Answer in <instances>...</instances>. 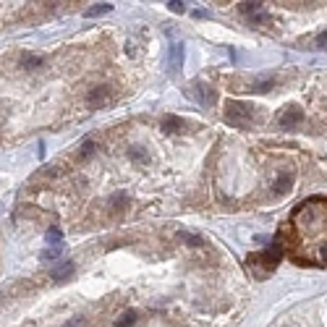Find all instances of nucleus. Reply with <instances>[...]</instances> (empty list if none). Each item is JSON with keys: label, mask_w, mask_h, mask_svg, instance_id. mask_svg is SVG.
I'll use <instances>...</instances> for the list:
<instances>
[{"label": "nucleus", "mask_w": 327, "mask_h": 327, "mask_svg": "<svg viewBox=\"0 0 327 327\" xmlns=\"http://www.w3.org/2000/svg\"><path fill=\"white\" fill-rule=\"evenodd\" d=\"M196 100H199L204 108H210V105H215V92H212L207 84H196Z\"/></svg>", "instance_id": "39448f33"}, {"label": "nucleus", "mask_w": 327, "mask_h": 327, "mask_svg": "<svg viewBox=\"0 0 327 327\" xmlns=\"http://www.w3.org/2000/svg\"><path fill=\"white\" fill-rule=\"evenodd\" d=\"M110 11H113V5H110V3H97V5H92V8L87 11V19L102 16V13H110Z\"/></svg>", "instance_id": "9b49d317"}, {"label": "nucleus", "mask_w": 327, "mask_h": 327, "mask_svg": "<svg viewBox=\"0 0 327 327\" xmlns=\"http://www.w3.org/2000/svg\"><path fill=\"white\" fill-rule=\"evenodd\" d=\"M291 186H293V173H280L278 176V181L272 184V191L275 194H285V191H291Z\"/></svg>", "instance_id": "20e7f679"}, {"label": "nucleus", "mask_w": 327, "mask_h": 327, "mask_svg": "<svg viewBox=\"0 0 327 327\" xmlns=\"http://www.w3.org/2000/svg\"><path fill=\"white\" fill-rule=\"evenodd\" d=\"M134 322H136V311H134V309H128V311H123V317H120L118 322H116V327H131Z\"/></svg>", "instance_id": "f8f14e48"}, {"label": "nucleus", "mask_w": 327, "mask_h": 327, "mask_svg": "<svg viewBox=\"0 0 327 327\" xmlns=\"http://www.w3.org/2000/svg\"><path fill=\"white\" fill-rule=\"evenodd\" d=\"M301 123H304V113L296 110V108H288L283 116H280V126H283L285 131H291V128L301 126Z\"/></svg>", "instance_id": "f03ea898"}, {"label": "nucleus", "mask_w": 327, "mask_h": 327, "mask_svg": "<svg viewBox=\"0 0 327 327\" xmlns=\"http://www.w3.org/2000/svg\"><path fill=\"white\" fill-rule=\"evenodd\" d=\"M73 262L71 259H66V262H60L58 264V267L55 270H52V278H55V280H68V278H71L73 275Z\"/></svg>", "instance_id": "423d86ee"}, {"label": "nucleus", "mask_w": 327, "mask_h": 327, "mask_svg": "<svg viewBox=\"0 0 327 327\" xmlns=\"http://www.w3.org/2000/svg\"><path fill=\"white\" fill-rule=\"evenodd\" d=\"M47 241L50 243H60V241H63V233H60L58 228H50V231H47Z\"/></svg>", "instance_id": "2eb2a0df"}, {"label": "nucleus", "mask_w": 327, "mask_h": 327, "mask_svg": "<svg viewBox=\"0 0 327 327\" xmlns=\"http://www.w3.org/2000/svg\"><path fill=\"white\" fill-rule=\"evenodd\" d=\"M110 207H113V210H126V207H128V199H126L123 194H120V196H113V199H110Z\"/></svg>", "instance_id": "4468645a"}, {"label": "nucleus", "mask_w": 327, "mask_h": 327, "mask_svg": "<svg viewBox=\"0 0 327 327\" xmlns=\"http://www.w3.org/2000/svg\"><path fill=\"white\" fill-rule=\"evenodd\" d=\"M322 257H325V262H327V249H325V252H322Z\"/></svg>", "instance_id": "aec40b11"}, {"label": "nucleus", "mask_w": 327, "mask_h": 327, "mask_svg": "<svg viewBox=\"0 0 327 327\" xmlns=\"http://www.w3.org/2000/svg\"><path fill=\"white\" fill-rule=\"evenodd\" d=\"M81 325H84V319H81V317H76V319H71V322H66V327H81Z\"/></svg>", "instance_id": "6ab92c4d"}, {"label": "nucleus", "mask_w": 327, "mask_h": 327, "mask_svg": "<svg viewBox=\"0 0 327 327\" xmlns=\"http://www.w3.org/2000/svg\"><path fill=\"white\" fill-rule=\"evenodd\" d=\"M181 63H184V45L173 42L170 45V68L176 71V68H181Z\"/></svg>", "instance_id": "0eeeda50"}, {"label": "nucleus", "mask_w": 327, "mask_h": 327, "mask_svg": "<svg viewBox=\"0 0 327 327\" xmlns=\"http://www.w3.org/2000/svg\"><path fill=\"white\" fill-rule=\"evenodd\" d=\"M249 116H252V108L241 102H228L225 105V120L233 126H249Z\"/></svg>", "instance_id": "f257e3e1"}, {"label": "nucleus", "mask_w": 327, "mask_h": 327, "mask_svg": "<svg viewBox=\"0 0 327 327\" xmlns=\"http://www.w3.org/2000/svg\"><path fill=\"white\" fill-rule=\"evenodd\" d=\"M163 131H168V134L181 131V118H176V116H165V118H163Z\"/></svg>", "instance_id": "9d476101"}, {"label": "nucleus", "mask_w": 327, "mask_h": 327, "mask_svg": "<svg viewBox=\"0 0 327 327\" xmlns=\"http://www.w3.org/2000/svg\"><path fill=\"white\" fill-rule=\"evenodd\" d=\"M168 8H170L173 13H184V11H186V5H184V3H178V0H170Z\"/></svg>", "instance_id": "dca6fc26"}, {"label": "nucleus", "mask_w": 327, "mask_h": 327, "mask_svg": "<svg viewBox=\"0 0 327 327\" xmlns=\"http://www.w3.org/2000/svg\"><path fill=\"white\" fill-rule=\"evenodd\" d=\"M241 13L252 16V21H262V19H264V13H262V5H259V3H243V5H241Z\"/></svg>", "instance_id": "6e6552de"}, {"label": "nucleus", "mask_w": 327, "mask_h": 327, "mask_svg": "<svg viewBox=\"0 0 327 327\" xmlns=\"http://www.w3.org/2000/svg\"><path fill=\"white\" fill-rule=\"evenodd\" d=\"M37 66H42V58H40V55L24 52V55L19 58V68H37Z\"/></svg>", "instance_id": "1a4fd4ad"}, {"label": "nucleus", "mask_w": 327, "mask_h": 327, "mask_svg": "<svg viewBox=\"0 0 327 327\" xmlns=\"http://www.w3.org/2000/svg\"><path fill=\"white\" fill-rule=\"evenodd\" d=\"M108 100H110V87H94L92 92H89V97H87V102L92 105V108L94 105L100 108V105H105Z\"/></svg>", "instance_id": "7ed1b4c3"}, {"label": "nucleus", "mask_w": 327, "mask_h": 327, "mask_svg": "<svg viewBox=\"0 0 327 327\" xmlns=\"http://www.w3.org/2000/svg\"><path fill=\"white\" fill-rule=\"evenodd\" d=\"M317 47H327V32H322L317 37Z\"/></svg>", "instance_id": "a211bd4d"}, {"label": "nucleus", "mask_w": 327, "mask_h": 327, "mask_svg": "<svg viewBox=\"0 0 327 327\" xmlns=\"http://www.w3.org/2000/svg\"><path fill=\"white\" fill-rule=\"evenodd\" d=\"M92 149H94V141H84V144H81V155H84V157L92 155Z\"/></svg>", "instance_id": "f3484780"}, {"label": "nucleus", "mask_w": 327, "mask_h": 327, "mask_svg": "<svg viewBox=\"0 0 327 327\" xmlns=\"http://www.w3.org/2000/svg\"><path fill=\"white\" fill-rule=\"evenodd\" d=\"M128 152H131V157H134V160H139V163H149L147 149H144V147H131Z\"/></svg>", "instance_id": "ddd939ff"}]
</instances>
